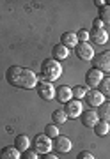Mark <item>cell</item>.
<instances>
[{"instance_id":"13","label":"cell","mask_w":110,"mask_h":159,"mask_svg":"<svg viewBox=\"0 0 110 159\" xmlns=\"http://www.w3.org/2000/svg\"><path fill=\"white\" fill-rule=\"evenodd\" d=\"M0 159H22V152L14 145H6L0 148Z\"/></svg>"},{"instance_id":"23","label":"cell","mask_w":110,"mask_h":159,"mask_svg":"<svg viewBox=\"0 0 110 159\" xmlns=\"http://www.w3.org/2000/svg\"><path fill=\"white\" fill-rule=\"evenodd\" d=\"M98 20H101L105 25H110V6H103L101 9H99Z\"/></svg>"},{"instance_id":"21","label":"cell","mask_w":110,"mask_h":159,"mask_svg":"<svg viewBox=\"0 0 110 159\" xmlns=\"http://www.w3.org/2000/svg\"><path fill=\"white\" fill-rule=\"evenodd\" d=\"M52 119H53V124H64L68 120V115L64 110H55L52 113Z\"/></svg>"},{"instance_id":"29","label":"cell","mask_w":110,"mask_h":159,"mask_svg":"<svg viewBox=\"0 0 110 159\" xmlns=\"http://www.w3.org/2000/svg\"><path fill=\"white\" fill-rule=\"evenodd\" d=\"M41 159H59V156L53 154V152H48V154H45V156H41Z\"/></svg>"},{"instance_id":"24","label":"cell","mask_w":110,"mask_h":159,"mask_svg":"<svg viewBox=\"0 0 110 159\" xmlns=\"http://www.w3.org/2000/svg\"><path fill=\"white\" fill-rule=\"evenodd\" d=\"M45 134H46L48 138H52V140H55V138L60 134L59 133V127H57V124H48L46 127H45Z\"/></svg>"},{"instance_id":"9","label":"cell","mask_w":110,"mask_h":159,"mask_svg":"<svg viewBox=\"0 0 110 159\" xmlns=\"http://www.w3.org/2000/svg\"><path fill=\"white\" fill-rule=\"evenodd\" d=\"M85 102L91 108H99L105 102V96L98 89H89V92H87V96H85Z\"/></svg>"},{"instance_id":"31","label":"cell","mask_w":110,"mask_h":159,"mask_svg":"<svg viewBox=\"0 0 110 159\" xmlns=\"http://www.w3.org/2000/svg\"><path fill=\"white\" fill-rule=\"evenodd\" d=\"M107 4H108V6H110V0H108V2H107Z\"/></svg>"},{"instance_id":"14","label":"cell","mask_w":110,"mask_h":159,"mask_svg":"<svg viewBox=\"0 0 110 159\" xmlns=\"http://www.w3.org/2000/svg\"><path fill=\"white\" fill-rule=\"evenodd\" d=\"M60 44L66 46L68 50H69V48H76V44H78L76 32H64V34L60 35Z\"/></svg>"},{"instance_id":"25","label":"cell","mask_w":110,"mask_h":159,"mask_svg":"<svg viewBox=\"0 0 110 159\" xmlns=\"http://www.w3.org/2000/svg\"><path fill=\"white\" fill-rule=\"evenodd\" d=\"M76 37H78V43H89V39H91V32L85 29H82L76 32Z\"/></svg>"},{"instance_id":"6","label":"cell","mask_w":110,"mask_h":159,"mask_svg":"<svg viewBox=\"0 0 110 159\" xmlns=\"http://www.w3.org/2000/svg\"><path fill=\"white\" fill-rule=\"evenodd\" d=\"M64 111L68 115V119H78L84 113V104L78 99H71L69 102L64 104Z\"/></svg>"},{"instance_id":"19","label":"cell","mask_w":110,"mask_h":159,"mask_svg":"<svg viewBox=\"0 0 110 159\" xmlns=\"http://www.w3.org/2000/svg\"><path fill=\"white\" fill-rule=\"evenodd\" d=\"M98 117L99 120H107V122H110V102L105 101L101 106L98 108Z\"/></svg>"},{"instance_id":"4","label":"cell","mask_w":110,"mask_h":159,"mask_svg":"<svg viewBox=\"0 0 110 159\" xmlns=\"http://www.w3.org/2000/svg\"><path fill=\"white\" fill-rule=\"evenodd\" d=\"M94 67L99 69L101 73H110V50H105L98 55H94L93 58Z\"/></svg>"},{"instance_id":"2","label":"cell","mask_w":110,"mask_h":159,"mask_svg":"<svg viewBox=\"0 0 110 159\" xmlns=\"http://www.w3.org/2000/svg\"><path fill=\"white\" fill-rule=\"evenodd\" d=\"M62 74V66L60 62L53 60V58H46L41 62V81H55L60 78Z\"/></svg>"},{"instance_id":"8","label":"cell","mask_w":110,"mask_h":159,"mask_svg":"<svg viewBox=\"0 0 110 159\" xmlns=\"http://www.w3.org/2000/svg\"><path fill=\"white\" fill-rule=\"evenodd\" d=\"M103 73L99 71V69H96V67H93V69H89L85 73V85L87 87H91V89H98L99 87V83L103 81Z\"/></svg>"},{"instance_id":"1","label":"cell","mask_w":110,"mask_h":159,"mask_svg":"<svg viewBox=\"0 0 110 159\" xmlns=\"http://www.w3.org/2000/svg\"><path fill=\"white\" fill-rule=\"evenodd\" d=\"M6 80L9 85L23 89V90H32L39 83V76L32 69L22 67V66H11L6 71Z\"/></svg>"},{"instance_id":"16","label":"cell","mask_w":110,"mask_h":159,"mask_svg":"<svg viewBox=\"0 0 110 159\" xmlns=\"http://www.w3.org/2000/svg\"><path fill=\"white\" fill-rule=\"evenodd\" d=\"M91 41H93L94 44H98V46L107 44V41H108V32H107L105 29L93 30V32H91Z\"/></svg>"},{"instance_id":"22","label":"cell","mask_w":110,"mask_h":159,"mask_svg":"<svg viewBox=\"0 0 110 159\" xmlns=\"http://www.w3.org/2000/svg\"><path fill=\"white\" fill-rule=\"evenodd\" d=\"M98 90L101 92L105 97H110V78H108V76H105V78H103V81H101L99 87H98Z\"/></svg>"},{"instance_id":"7","label":"cell","mask_w":110,"mask_h":159,"mask_svg":"<svg viewBox=\"0 0 110 159\" xmlns=\"http://www.w3.org/2000/svg\"><path fill=\"white\" fill-rule=\"evenodd\" d=\"M36 90H37V94H39V97L43 101H52L55 97V87L50 81H39L37 87H36Z\"/></svg>"},{"instance_id":"26","label":"cell","mask_w":110,"mask_h":159,"mask_svg":"<svg viewBox=\"0 0 110 159\" xmlns=\"http://www.w3.org/2000/svg\"><path fill=\"white\" fill-rule=\"evenodd\" d=\"M22 159H39V154L36 152L34 148H29L27 152L22 154Z\"/></svg>"},{"instance_id":"20","label":"cell","mask_w":110,"mask_h":159,"mask_svg":"<svg viewBox=\"0 0 110 159\" xmlns=\"http://www.w3.org/2000/svg\"><path fill=\"white\" fill-rule=\"evenodd\" d=\"M87 92H89V89H87V87H82V85L73 87V99H78V101L85 99Z\"/></svg>"},{"instance_id":"28","label":"cell","mask_w":110,"mask_h":159,"mask_svg":"<svg viewBox=\"0 0 110 159\" xmlns=\"http://www.w3.org/2000/svg\"><path fill=\"white\" fill-rule=\"evenodd\" d=\"M93 27H94V30H101L105 27V23L101 21V20H98V18H96V20L93 21Z\"/></svg>"},{"instance_id":"30","label":"cell","mask_w":110,"mask_h":159,"mask_svg":"<svg viewBox=\"0 0 110 159\" xmlns=\"http://www.w3.org/2000/svg\"><path fill=\"white\" fill-rule=\"evenodd\" d=\"M105 4H107L105 0H94V6H96V7H99V9H101V7L105 6Z\"/></svg>"},{"instance_id":"10","label":"cell","mask_w":110,"mask_h":159,"mask_svg":"<svg viewBox=\"0 0 110 159\" xmlns=\"http://www.w3.org/2000/svg\"><path fill=\"white\" fill-rule=\"evenodd\" d=\"M53 148H55V152H59V154H68L71 148H73V143H71L69 136L59 134V136L53 140Z\"/></svg>"},{"instance_id":"11","label":"cell","mask_w":110,"mask_h":159,"mask_svg":"<svg viewBox=\"0 0 110 159\" xmlns=\"http://www.w3.org/2000/svg\"><path fill=\"white\" fill-rule=\"evenodd\" d=\"M55 99H57L59 102H69L71 99H73V89L68 85H60L55 89Z\"/></svg>"},{"instance_id":"15","label":"cell","mask_w":110,"mask_h":159,"mask_svg":"<svg viewBox=\"0 0 110 159\" xmlns=\"http://www.w3.org/2000/svg\"><path fill=\"white\" fill-rule=\"evenodd\" d=\"M30 145H32V142H30V138L27 136V134H18V136L14 138V147H16L22 154L27 152L30 148Z\"/></svg>"},{"instance_id":"17","label":"cell","mask_w":110,"mask_h":159,"mask_svg":"<svg viewBox=\"0 0 110 159\" xmlns=\"http://www.w3.org/2000/svg\"><path fill=\"white\" fill-rule=\"evenodd\" d=\"M53 60H57V62H60V60H66V58L69 57V50L66 48V46L62 44H57V46H53Z\"/></svg>"},{"instance_id":"12","label":"cell","mask_w":110,"mask_h":159,"mask_svg":"<svg viewBox=\"0 0 110 159\" xmlns=\"http://www.w3.org/2000/svg\"><path fill=\"white\" fill-rule=\"evenodd\" d=\"M98 122H99V117H98L96 110H85L82 113V124L85 125V127H94Z\"/></svg>"},{"instance_id":"3","label":"cell","mask_w":110,"mask_h":159,"mask_svg":"<svg viewBox=\"0 0 110 159\" xmlns=\"http://www.w3.org/2000/svg\"><path fill=\"white\" fill-rule=\"evenodd\" d=\"M32 147H34V150L37 154H41V156H45V154L52 152L53 148V140L52 138H48L45 133L43 134H37V136L34 138V142H32Z\"/></svg>"},{"instance_id":"18","label":"cell","mask_w":110,"mask_h":159,"mask_svg":"<svg viewBox=\"0 0 110 159\" xmlns=\"http://www.w3.org/2000/svg\"><path fill=\"white\" fill-rule=\"evenodd\" d=\"M93 129H94V133H96L98 136H107L108 131H110V122H107V120H99Z\"/></svg>"},{"instance_id":"27","label":"cell","mask_w":110,"mask_h":159,"mask_svg":"<svg viewBox=\"0 0 110 159\" xmlns=\"http://www.w3.org/2000/svg\"><path fill=\"white\" fill-rule=\"evenodd\" d=\"M76 159H96V157H94L91 152H87V150H82V152L76 156Z\"/></svg>"},{"instance_id":"5","label":"cell","mask_w":110,"mask_h":159,"mask_svg":"<svg viewBox=\"0 0 110 159\" xmlns=\"http://www.w3.org/2000/svg\"><path fill=\"white\" fill-rule=\"evenodd\" d=\"M75 51H76V57L80 60H87V62H93L94 55H96L94 53V46L91 43H78Z\"/></svg>"}]
</instances>
